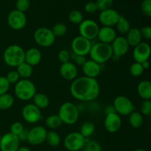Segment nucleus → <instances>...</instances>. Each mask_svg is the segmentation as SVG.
I'll use <instances>...</instances> for the list:
<instances>
[{
  "instance_id": "nucleus-15",
  "label": "nucleus",
  "mask_w": 151,
  "mask_h": 151,
  "mask_svg": "<svg viewBox=\"0 0 151 151\" xmlns=\"http://www.w3.org/2000/svg\"><path fill=\"white\" fill-rule=\"evenodd\" d=\"M20 142L17 136L11 133H7L1 136L0 140V150L1 151H16L20 147Z\"/></svg>"
},
{
  "instance_id": "nucleus-3",
  "label": "nucleus",
  "mask_w": 151,
  "mask_h": 151,
  "mask_svg": "<svg viewBox=\"0 0 151 151\" xmlns=\"http://www.w3.org/2000/svg\"><path fill=\"white\" fill-rule=\"evenodd\" d=\"M88 55L90 56L91 60L97 62L99 64H102L109 61L110 59L112 58L113 55L111 44L101 42L92 44Z\"/></svg>"
},
{
  "instance_id": "nucleus-21",
  "label": "nucleus",
  "mask_w": 151,
  "mask_h": 151,
  "mask_svg": "<svg viewBox=\"0 0 151 151\" xmlns=\"http://www.w3.org/2000/svg\"><path fill=\"white\" fill-rule=\"evenodd\" d=\"M117 36L116 29L111 27H103L100 28L97 34V37L100 42L104 44H111Z\"/></svg>"
},
{
  "instance_id": "nucleus-37",
  "label": "nucleus",
  "mask_w": 151,
  "mask_h": 151,
  "mask_svg": "<svg viewBox=\"0 0 151 151\" xmlns=\"http://www.w3.org/2000/svg\"><path fill=\"white\" fill-rule=\"evenodd\" d=\"M95 3L97 7V10L103 11V10L111 8L114 0H97Z\"/></svg>"
},
{
  "instance_id": "nucleus-25",
  "label": "nucleus",
  "mask_w": 151,
  "mask_h": 151,
  "mask_svg": "<svg viewBox=\"0 0 151 151\" xmlns=\"http://www.w3.org/2000/svg\"><path fill=\"white\" fill-rule=\"evenodd\" d=\"M128 122L132 128L138 129L142 126L144 123V117L139 111H134L128 115Z\"/></svg>"
},
{
  "instance_id": "nucleus-30",
  "label": "nucleus",
  "mask_w": 151,
  "mask_h": 151,
  "mask_svg": "<svg viewBox=\"0 0 151 151\" xmlns=\"http://www.w3.org/2000/svg\"><path fill=\"white\" fill-rule=\"evenodd\" d=\"M14 104V97L11 94H6L0 95V111L7 110Z\"/></svg>"
},
{
  "instance_id": "nucleus-12",
  "label": "nucleus",
  "mask_w": 151,
  "mask_h": 151,
  "mask_svg": "<svg viewBox=\"0 0 151 151\" xmlns=\"http://www.w3.org/2000/svg\"><path fill=\"white\" fill-rule=\"evenodd\" d=\"M47 131L44 126L37 125L28 131L27 141L31 145L37 146L45 142Z\"/></svg>"
},
{
  "instance_id": "nucleus-41",
  "label": "nucleus",
  "mask_w": 151,
  "mask_h": 151,
  "mask_svg": "<svg viewBox=\"0 0 151 151\" xmlns=\"http://www.w3.org/2000/svg\"><path fill=\"white\" fill-rule=\"evenodd\" d=\"M24 129V128L23 125L20 122H15L10 126V133L18 137Z\"/></svg>"
},
{
  "instance_id": "nucleus-23",
  "label": "nucleus",
  "mask_w": 151,
  "mask_h": 151,
  "mask_svg": "<svg viewBox=\"0 0 151 151\" xmlns=\"http://www.w3.org/2000/svg\"><path fill=\"white\" fill-rule=\"evenodd\" d=\"M125 38L130 47H135L142 42V37L140 32V29L137 27H131L125 34Z\"/></svg>"
},
{
  "instance_id": "nucleus-43",
  "label": "nucleus",
  "mask_w": 151,
  "mask_h": 151,
  "mask_svg": "<svg viewBox=\"0 0 151 151\" xmlns=\"http://www.w3.org/2000/svg\"><path fill=\"white\" fill-rule=\"evenodd\" d=\"M5 78L10 84H16L19 81L20 77H19L17 71L13 70L9 72Z\"/></svg>"
},
{
  "instance_id": "nucleus-36",
  "label": "nucleus",
  "mask_w": 151,
  "mask_h": 151,
  "mask_svg": "<svg viewBox=\"0 0 151 151\" xmlns=\"http://www.w3.org/2000/svg\"><path fill=\"white\" fill-rule=\"evenodd\" d=\"M129 72L130 74L133 77H134V78H138V77L141 76L142 75L143 72H144V69H143L141 63L134 62L130 66Z\"/></svg>"
},
{
  "instance_id": "nucleus-38",
  "label": "nucleus",
  "mask_w": 151,
  "mask_h": 151,
  "mask_svg": "<svg viewBox=\"0 0 151 151\" xmlns=\"http://www.w3.org/2000/svg\"><path fill=\"white\" fill-rule=\"evenodd\" d=\"M140 113L145 116H150L151 114V101L150 100H143L140 106Z\"/></svg>"
},
{
  "instance_id": "nucleus-1",
  "label": "nucleus",
  "mask_w": 151,
  "mask_h": 151,
  "mask_svg": "<svg viewBox=\"0 0 151 151\" xmlns=\"http://www.w3.org/2000/svg\"><path fill=\"white\" fill-rule=\"evenodd\" d=\"M71 95L81 102H91L100 94V88L95 78L83 76L72 81L69 88Z\"/></svg>"
},
{
  "instance_id": "nucleus-52",
  "label": "nucleus",
  "mask_w": 151,
  "mask_h": 151,
  "mask_svg": "<svg viewBox=\"0 0 151 151\" xmlns=\"http://www.w3.org/2000/svg\"><path fill=\"white\" fill-rule=\"evenodd\" d=\"M133 151H147V150L144 148H137V149H135V150Z\"/></svg>"
},
{
  "instance_id": "nucleus-29",
  "label": "nucleus",
  "mask_w": 151,
  "mask_h": 151,
  "mask_svg": "<svg viewBox=\"0 0 151 151\" xmlns=\"http://www.w3.org/2000/svg\"><path fill=\"white\" fill-rule=\"evenodd\" d=\"M95 131V125L91 121H87V122H83L81 127L80 133L81 135L85 139L89 138Z\"/></svg>"
},
{
  "instance_id": "nucleus-27",
  "label": "nucleus",
  "mask_w": 151,
  "mask_h": 151,
  "mask_svg": "<svg viewBox=\"0 0 151 151\" xmlns=\"http://www.w3.org/2000/svg\"><path fill=\"white\" fill-rule=\"evenodd\" d=\"M16 71H17L19 77L22 78V79H29L33 73L32 66L27 63L26 62H23L19 66H18L16 67Z\"/></svg>"
},
{
  "instance_id": "nucleus-5",
  "label": "nucleus",
  "mask_w": 151,
  "mask_h": 151,
  "mask_svg": "<svg viewBox=\"0 0 151 151\" xmlns=\"http://www.w3.org/2000/svg\"><path fill=\"white\" fill-rule=\"evenodd\" d=\"M14 92L18 99L22 101H28L32 100L37 91L33 82L29 79H22L15 84Z\"/></svg>"
},
{
  "instance_id": "nucleus-20",
  "label": "nucleus",
  "mask_w": 151,
  "mask_h": 151,
  "mask_svg": "<svg viewBox=\"0 0 151 151\" xmlns=\"http://www.w3.org/2000/svg\"><path fill=\"white\" fill-rule=\"evenodd\" d=\"M82 70L86 77L91 78H97L101 72V66L92 60H86L82 66Z\"/></svg>"
},
{
  "instance_id": "nucleus-42",
  "label": "nucleus",
  "mask_w": 151,
  "mask_h": 151,
  "mask_svg": "<svg viewBox=\"0 0 151 151\" xmlns=\"http://www.w3.org/2000/svg\"><path fill=\"white\" fill-rule=\"evenodd\" d=\"M10 86V84L7 81L5 77L0 76V95L7 93Z\"/></svg>"
},
{
  "instance_id": "nucleus-28",
  "label": "nucleus",
  "mask_w": 151,
  "mask_h": 151,
  "mask_svg": "<svg viewBox=\"0 0 151 151\" xmlns=\"http://www.w3.org/2000/svg\"><path fill=\"white\" fill-rule=\"evenodd\" d=\"M115 26H116V30L122 35H125L131 28L129 21L125 16H121V15Z\"/></svg>"
},
{
  "instance_id": "nucleus-34",
  "label": "nucleus",
  "mask_w": 151,
  "mask_h": 151,
  "mask_svg": "<svg viewBox=\"0 0 151 151\" xmlns=\"http://www.w3.org/2000/svg\"><path fill=\"white\" fill-rule=\"evenodd\" d=\"M82 151H103L101 145L95 140H87L84 145Z\"/></svg>"
},
{
  "instance_id": "nucleus-18",
  "label": "nucleus",
  "mask_w": 151,
  "mask_h": 151,
  "mask_svg": "<svg viewBox=\"0 0 151 151\" xmlns=\"http://www.w3.org/2000/svg\"><path fill=\"white\" fill-rule=\"evenodd\" d=\"M104 127L106 131L111 134H114L122 127V118L118 114L113 113L106 115L104 119Z\"/></svg>"
},
{
  "instance_id": "nucleus-4",
  "label": "nucleus",
  "mask_w": 151,
  "mask_h": 151,
  "mask_svg": "<svg viewBox=\"0 0 151 151\" xmlns=\"http://www.w3.org/2000/svg\"><path fill=\"white\" fill-rule=\"evenodd\" d=\"M58 116L62 123L68 125H75L79 119V109L72 102H66L59 108Z\"/></svg>"
},
{
  "instance_id": "nucleus-22",
  "label": "nucleus",
  "mask_w": 151,
  "mask_h": 151,
  "mask_svg": "<svg viewBox=\"0 0 151 151\" xmlns=\"http://www.w3.org/2000/svg\"><path fill=\"white\" fill-rule=\"evenodd\" d=\"M41 58H42L41 52L38 48L32 47L25 51L24 62L32 66V67L39 64Z\"/></svg>"
},
{
  "instance_id": "nucleus-33",
  "label": "nucleus",
  "mask_w": 151,
  "mask_h": 151,
  "mask_svg": "<svg viewBox=\"0 0 151 151\" xmlns=\"http://www.w3.org/2000/svg\"><path fill=\"white\" fill-rule=\"evenodd\" d=\"M51 29L55 38L64 36L67 32V27L63 23H57L52 27Z\"/></svg>"
},
{
  "instance_id": "nucleus-9",
  "label": "nucleus",
  "mask_w": 151,
  "mask_h": 151,
  "mask_svg": "<svg viewBox=\"0 0 151 151\" xmlns=\"http://www.w3.org/2000/svg\"><path fill=\"white\" fill-rule=\"evenodd\" d=\"M99 29L98 24L92 19H85L80 24L78 27L80 35L89 41L97 38Z\"/></svg>"
},
{
  "instance_id": "nucleus-24",
  "label": "nucleus",
  "mask_w": 151,
  "mask_h": 151,
  "mask_svg": "<svg viewBox=\"0 0 151 151\" xmlns=\"http://www.w3.org/2000/svg\"><path fill=\"white\" fill-rule=\"evenodd\" d=\"M137 93L139 96L145 100H150L151 99V83L150 81L145 80L141 81L137 86Z\"/></svg>"
},
{
  "instance_id": "nucleus-35",
  "label": "nucleus",
  "mask_w": 151,
  "mask_h": 151,
  "mask_svg": "<svg viewBox=\"0 0 151 151\" xmlns=\"http://www.w3.org/2000/svg\"><path fill=\"white\" fill-rule=\"evenodd\" d=\"M68 18H69V20L75 24L79 25L83 21V16L82 13L78 10H73L70 11Z\"/></svg>"
},
{
  "instance_id": "nucleus-51",
  "label": "nucleus",
  "mask_w": 151,
  "mask_h": 151,
  "mask_svg": "<svg viewBox=\"0 0 151 151\" xmlns=\"http://www.w3.org/2000/svg\"><path fill=\"white\" fill-rule=\"evenodd\" d=\"M16 151H31V150L29 147H25V146H22V147L20 146Z\"/></svg>"
},
{
  "instance_id": "nucleus-7",
  "label": "nucleus",
  "mask_w": 151,
  "mask_h": 151,
  "mask_svg": "<svg viewBox=\"0 0 151 151\" xmlns=\"http://www.w3.org/2000/svg\"><path fill=\"white\" fill-rule=\"evenodd\" d=\"M113 106L116 113L119 116H128L135 111V106L131 99L124 95H119L115 97Z\"/></svg>"
},
{
  "instance_id": "nucleus-14",
  "label": "nucleus",
  "mask_w": 151,
  "mask_h": 151,
  "mask_svg": "<svg viewBox=\"0 0 151 151\" xmlns=\"http://www.w3.org/2000/svg\"><path fill=\"white\" fill-rule=\"evenodd\" d=\"M22 116L25 122L28 123H36L41 119V112L33 103H29L23 107Z\"/></svg>"
},
{
  "instance_id": "nucleus-8",
  "label": "nucleus",
  "mask_w": 151,
  "mask_h": 151,
  "mask_svg": "<svg viewBox=\"0 0 151 151\" xmlns=\"http://www.w3.org/2000/svg\"><path fill=\"white\" fill-rule=\"evenodd\" d=\"M86 142L80 132L68 134L63 139V145L68 151H80L83 149Z\"/></svg>"
},
{
  "instance_id": "nucleus-39",
  "label": "nucleus",
  "mask_w": 151,
  "mask_h": 151,
  "mask_svg": "<svg viewBox=\"0 0 151 151\" xmlns=\"http://www.w3.org/2000/svg\"><path fill=\"white\" fill-rule=\"evenodd\" d=\"M29 0H17L16 2V10L24 13L29 8Z\"/></svg>"
},
{
  "instance_id": "nucleus-48",
  "label": "nucleus",
  "mask_w": 151,
  "mask_h": 151,
  "mask_svg": "<svg viewBox=\"0 0 151 151\" xmlns=\"http://www.w3.org/2000/svg\"><path fill=\"white\" fill-rule=\"evenodd\" d=\"M27 137H28V131L26 129H24L22 131L20 134L18 136L19 141L20 142H27Z\"/></svg>"
},
{
  "instance_id": "nucleus-2",
  "label": "nucleus",
  "mask_w": 151,
  "mask_h": 151,
  "mask_svg": "<svg viewBox=\"0 0 151 151\" xmlns=\"http://www.w3.org/2000/svg\"><path fill=\"white\" fill-rule=\"evenodd\" d=\"M25 51L22 47L17 44L8 46L3 53L4 63L10 67H17L24 62Z\"/></svg>"
},
{
  "instance_id": "nucleus-10",
  "label": "nucleus",
  "mask_w": 151,
  "mask_h": 151,
  "mask_svg": "<svg viewBox=\"0 0 151 151\" xmlns=\"http://www.w3.org/2000/svg\"><path fill=\"white\" fill-rule=\"evenodd\" d=\"M91 46L92 44L91 41L81 35L73 38L71 43V47L73 54L76 55L85 56V57L89 54Z\"/></svg>"
},
{
  "instance_id": "nucleus-46",
  "label": "nucleus",
  "mask_w": 151,
  "mask_h": 151,
  "mask_svg": "<svg viewBox=\"0 0 151 151\" xmlns=\"http://www.w3.org/2000/svg\"><path fill=\"white\" fill-rule=\"evenodd\" d=\"M85 11L88 13H94L97 11V7L95 1H88L85 4Z\"/></svg>"
},
{
  "instance_id": "nucleus-11",
  "label": "nucleus",
  "mask_w": 151,
  "mask_h": 151,
  "mask_svg": "<svg viewBox=\"0 0 151 151\" xmlns=\"http://www.w3.org/2000/svg\"><path fill=\"white\" fill-rule=\"evenodd\" d=\"M27 16L24 13L13 10L9 13L7 18V22L8 26L14 30H21L27 24Z\"/></svg>"
},
{
  "instance_id": "nucleus-17",
  "label": "nucleus",
  "mask_w": 151,
  "mask_h": 151,
  "mask_svg": "<svg viewBox=\"0 0 151 151\" xmlns=\"http://www.w3.org/2000/svg\"><path fill=\"white\" fill-rule=\"evenodd\" d=\"M120 14L114 9H108V10L100 11L99 14V21L103 25V27L115 26L119 19Z\"/></svg>"
},
{
  "instance_id": "nucleus-19",
  "label": "nucleus",
  "mask_w": 151,
  "mask_h": 151,
  "mask_svg": "<svg viewBox=\"0 0 151 151\" xmlns=\"http://www.w3.org/2000/svg\"><path fill=\"white\" fill-rule=\"evenodd\" d=\"M59 72L60 76L66 81H74L77 78L78 74L77 66L70 61L62 63Z\"/></svg>"
},
{
  "instance_id": "nucleus-26",
  "label": "nucleus",
  "mask_w": 151,
  "mask_h": 151,
  "mask_svg": "<svg viewBox=\"0 0 151 151\" xmlns=\"http://www.w3.org/2000/svg\"><path fill=\"white\" fill-rule=\"evenodd\" d=\"M32 100H33V104L40 110L47 109L50 105V99L43 93H36Z\"/></svg>"
},
{
  "instance_id": "nucleus-44",
  "label": "nucleus",
  "mask_w": 151,
  "mask_h": 151,
  "mask_svg": "<svg viewBox=\"0 0 151 151\" xmlns=\"http://www.w3.org/2000/svg\"><path fill=\"white\" fill-rule=\"evenodd\" d=\"M58 58L59 61L61 63L69 62L70 60V54L66 50H61L59 51L58 54Z\"/></svg>"
},
{
  "instance_id": "nucleus-13",
  "label": "nucleus",
  "mask_w": 151,
  "mask_h": 151,
  "mask_svg": "<svg viewBox=\"0 0 151 151\" xmlns=\"http://www.w3.org/2000/svg\"><path fill=\"white\" fill-rule=\"evenodd\" d=\"M111 47L113 53L112 58L116 59H119V58L126 55L130 48V46L128 45L125 36L122 35L116 36L111 44Z\"/></svg>"
},
{
  "instance_id": "nucleus-53",
  "label": "nucleus",
  "mask_w": 151,
  "mask_h": 151,
  "mask_svg": "<svg viewBox=\"0 0 151 151\" xmlns=\"http://www.w3.org/2000/svg\"><path fill=\"white\" fill-rule=\"evenodd\" d=\"M0 140H1V135H0Z\"/></svg>"
},
{
  "instance_id": "nucleus-45",
  "label": "nucleus",
  "mask_w": 151,
  "mask_h": 151,
  "mask_svg": "<svg viewBox=\"0 0 151 151\" xmlns=\"http://www.w3.org/2000/svg\"><path fill=\"white\" fill-rule=\"evenodd\" d=\"M140 32L142 38L146 40L151 39V27L150 26H145L140 29Z\"/></svg>"
},
{
  "instance_id": "nucleus-49",
  "label": "nucleus",
  "mask_w": 151,
  "mask_h": 151,
  "mask_svg": "<svg viewBox=\"0 0 151 151\" xmlns=\"http://www.w3.org/2000/svg\"><path fill=\"white\" fill-rule=\"evenodd\" d=\"M105 113H106V115L110 114L116 113L113 105H109V106H106V109H105Z\"/></svg>"
},
{
  "instance_id": "nucleus-32",
  "label": "nucleus",
  "mask_w": 151,
  "mask_h": 151,
  "mask_svg": "<svg viewBox=\"0 0 151 151\" xmlns=\"http://www.w3.org/2000/svg\"><path fill=\"white\" fill-rule=\"evenodd\" d=\"M46 126L52 130H55L58 128L62 125V122L59 116L56 114L50 115L46 118L45 120Z\"/></svg>"
},
{
  "instance_id": "nucleus-40",
  "label": "nucleus",
  "mask_w": 151,
  "mask_h": 151,
  "mask_svg": "<svg viewBox=\"0 0 151 151\" xmlns=\"http://www.w3.org/2000/svg\"><path fill=\"white\" fill-rule=\"evenodd\" d=\"M141 10L147 17L151 16V0H143L141 4Z\"/></svg>"
},
{
  "instance_id": "nucleus-31",
  "label": "nucleus",
  "mask_w": 151,
  "mask_h": 151,
  "mask_svg": "<svg viewBox=\"0 0 151 151\" xmlns=\"http://www.w3.org/2000/svg\"><path fill=\"white\" fill-rule=\"evenodd\" d=\"M47 144L52 147H58L60 144L61 139L60 135L57 132L54 131H47V137H46V141Z\"/></svg>"
},
{
  "instance_id": "nucleus-47",
  "label": "nucleus",
  "mask_w": 151,
  "mask_h": 151,
  "mask_svg": "<svg viewBox=\"0 0 151 151\" xmlns=\"http://www.w3.org/2000/svg\"><path fill=\"white\" fill-rule=\"evenodd\" d=\"M74 60H75V64L78 65V66H82L85 63V62L86 61V58L85 56L76 55H75V57H74Z\"/></svg>"
},
{
  "instance_id": "nucleus-50",
  "label": "nucleus",
  "mask_w": 151,
  "mask_h": 151,
  "mask_svg": "<svg viewBox=\"0 0 151 151\" xmlns=\"http://www.w3.org/2000/svg\"><path fill=\"white\" fill-rule=\"evenodd\" d=\"M141 64L144 70H146V69H147L149 67H150V63H149V60H146V61L142 63Z\"/></svg>"
},
{
  "instance_id": "nucleus-16",
  "label": "nucleus",
  "mask_w": 151,
  "mask_h": 151,
  "mask_svg": "<svg viewBox=\"0 0 151 151\" xmlns=\"http://www.w3.org/2000/svg\"><path fill=\"white\" fill-rule=\"evenodd\" d=\"M151 52L150 46L147 42H141L136 46L133 51V58L135 62L142 63L148 60Z\"/></svg>"
},
{
  "instance_id": "nucleus-6",
  "label": "nucleus",
  "mask_w": 151,
  "mask_h": 151,
  "mask_svg": "<svg viewBox=\"0 0 151 151\" xmlns=\"http://www.w3.org/2000/svg\"><path fill=\"white\" fill-rule=\"evenodd\" d=\"M33 38L38 45L42 47H50L55 41V36L53 35L52 29L48 27H39L35 29Z\"/></svg>"
}]
</instances>
